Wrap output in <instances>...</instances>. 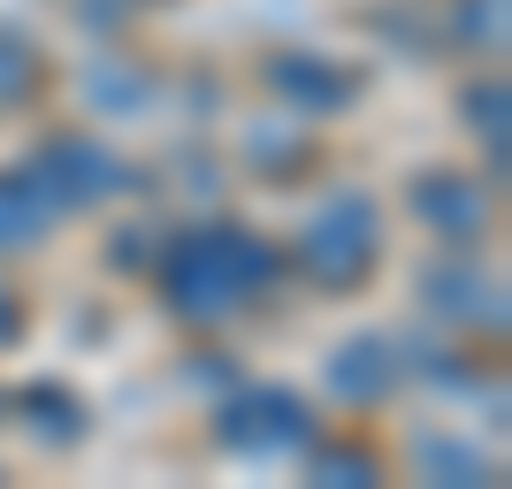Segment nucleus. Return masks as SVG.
<instances>
[{"instance_id":"f257e3e1","label":"nucleus","mask_w":512,"mask_h":489,"mask_svg":"<svg viewBox=\"0 0 512 489\" xmlns=\"http://www.w3.org/2000/svg\"><path fill=\"white\" fill-rule=\"evenodd\" d=\"M268 276H276V253L253 230H192L169 253V306L192 321H214L245 306L253 291H268Z\"/></svg>"},{"instance_id":"f03ea898","label":"nucleus","mask_w":512,"mask_h":489,"mask_svg":"<svg viewBox=\"0 0 512 489\" xmlns=\"http://www.w3.org/2000/svg\"><path fill=\"white\" fill-rule=\"evenodd\" d=\"M299 268L314 283H329V291H344V283H360L367 268H375V207L367 199H329V207L306 222L299 237Z\"/></svg>"},{"instance_id":"7ed1b4c3","label":"nucleus","mask_w":512,"mask_h":489,"mask_svg":"<svg viewBox=\"0 0 512 489\" xmlns=\"http://www.w3.org/2000/svg\"><path fill=\"white\" fill-rule=\"evenodd\" d=\"M314 428H306V405L291 398V390H245V398L222 413V444L253 451V459H268V451H299Z\"/></svg>"},{"instance_id":"20e7f679","label":"nucleus","mask_w":512,"mask_h":489,"mask_svg":"<svg viewBox=\"0 0 512 489\" xmlns=\"http://www.w3.org/2000/svg\"><path fill=\"white\" fill-rule=\"evenodd\" d=\"M46 214H62V207L46 199V184L31 169L0 176V245H31V237L46 230Z\"/></svg>"},{"instance_id":"39448f33","label":"nucleus","mask_w":512,"mask_h":489,"mask_svg":"<svg viewBox=\"0 0 512 489\" xmlns=\"http://www.w3.org/2000/svg\"><path fill=\"white\" fill-rule=\"evenodd\" d=\"M413 207H421L444 237H474L482 230V192H474V184H451V176H428L421 192H413Z\"/></svg>"},{"instance_id":"423d86ee","label":"nucleus","mask_w":512,"mask_h":489,"mask_svg":"<svg viewBox=\"0 0 512 489\" xmlns=\"http://www.w3.org/2000/svg\"><path fill=\"white\" fill-rule=\"evenodd\" d=\"M31 85H39V54L23 39H0V100H23Z\"/></svg>"},{"instance_id":"0eeeda50","label":"nucleus","mask_w":512,"mask_h":489,"mask_svg":"<svg viewBox=\"0 0 512 489\" xmlns=\"http://www.w3.org/2000/svg\"><path fill=\"white\" fill-rule=\"evenodd\" d=\"M276 85H283V92H321V100H344V92H352V77H321L314 62H276Z\"/></svg>"}]
</instances>
